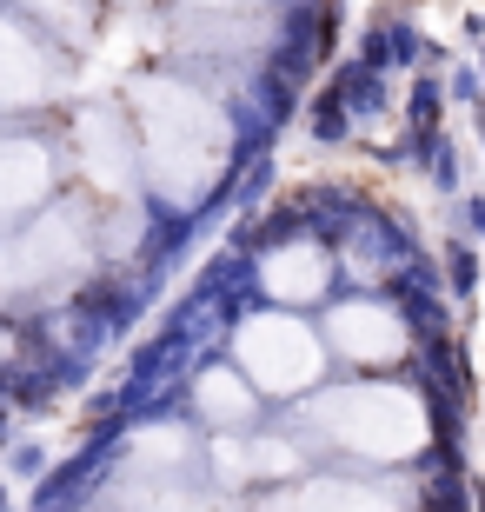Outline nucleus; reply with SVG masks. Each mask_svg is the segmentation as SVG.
Returning a JSON list of instances; mask_svg holds the SVG:
<instances>
[]
</instances>
